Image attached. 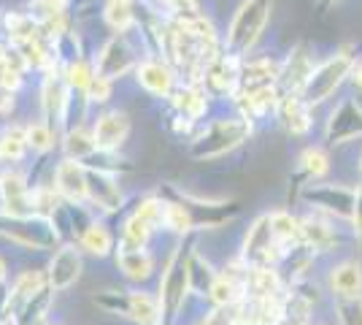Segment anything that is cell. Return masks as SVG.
<instances>
[{
    "label": "cell",
    "mask_w": 362,
    "mask_h": 325,
    "mask_svg": "<svg viewBox=\"0 0 362 325\" xmlns=\"http://www.w3.org/2000/svg\"><path fill=\"white\" fill-rule=\"evenodd\" d=\"M271 8L273 0H243L225 33V55L243 60L259 41L271 19Z\"/></svg>",
    "instance_id": "obj_1"
},
{
    "label": "cell",
    "mask_w": 362,
    "mask_h": 325,
    "mask_svg": "<svg viewBox=\"0 0 362 325\" xmlns=\"http://www.w3.org/2000/svg\"><path fill=\"white\" fill-rule=\"evenodd\" d=\"M252 136V120L246 117H230V120H214L200 136H195L189 155L197 160H211V157H222L233 152L235 147H241L243 141Z\"/></svg>",
    "instance_id": "obj_2"
},
{
    "label": "cell",
    "mask_w": 362,
    "mask_h": 325,
    "mask_svg": "<svg viewBox=\"0 0 362 325\" xmlns=\"http://www.w3.org/2000/svg\"><path fill=\"white\" fill-rule=\"evenodd\" d=\"M189 252L192 249L176 247L170 252L165 263V271L160 277V304H163V325H173L176 314L181 312L184 301H187V293H192L189 287Z\"/></svg>",
    "instance_id": "obj_3"
},
{
    "label": "cell",
    "mask_w": 362,
    "mask_h": 325,
    "mask_svg": "<svg viewBox=\"0 0 362 325\" xmlns=\"http://www.w3.org/2000/svg\"><path fill=\"white\" fill-rule=\"evenodd\" d=\"M92 62H95V74L117 81L127 74H136L141 55L127 35H111L108 41H103V47L95 52Z\"/></svg>",
    "instance_id": "obj_4"
},
{
    "label": "cell",
    "mask_w": 362,
    "mask_h": 325,
    "mask_svg": "<svg viewBox=\"0 0 362 325\" xmlns=\"http://www.w3.org/2000/svg\"><path fill=\"white\" fill-rule=\"evenodd\" d=\"M281 258H284V252L273 239L268 215L257 217L255 222L249 225V231H246V239H243L241 261L249 268H276V263Z\"/></svg>",
    "instance_id": "obj_5"
},
{
    "label": "cell",
    "mask_w": 362,
    "mask_h": 325,
    "mask_svg": "<svg viewBox=\"0 0 362 325\" xmlns=\"http://www.w3.org/2000/svg\"><path fill=\"white\" fill-rule=\"evenodd\" d=\"M351 65H354V57H351L349 52L332 55L330 60H325L319 68H314V74H311L305 90H303V98H305L311 106L325 103V101L341 87V81L351 74Z\"/></svg>",
    "instance_id": "obj_6"
},
{
    "label": "cell",
    "mask_w": 362,
    "mask_h": 325,
    "mask_svg": "<svg viewBox=\"0 0 362 325\" xmlns=\"http://www.w3.org/2000/svg\"><path fill=\"white\" fill-rule=\"evenodd\" d=\"M84 274V252L78 244H60L46 263V279L54 293H68Z\"/></svg>",
    "instance_id": "obj_7"
},
{
    "label": "cell",
    "mask_w": 362,
    "mask_h": 325,
    "mask_svg": "<svg viewBox=\"0 0 362 325\" xmlns=\"http://www.w3.org/2000/svg\"><path fill=\"white\" fill-rule=\"evenodd\" d=\"M87 203L103 217L119 215L124 209V193H122L119 176L87 169Z\"/></svg>",
    "instance_id": "obj_8"
},
{
    "label": "cell",
    "mask_w": 362,
    "mask_h": 325,
    "mask_svg": "<svg viewBox=\"0 0 362 325\" xmlns=\"http://www.w3.org/2000/svg\"><path fill=\"white\" fill-rule=\"evenodd\" d=\"M92 136L98 149L119 152L130 139V114L124 108H100L92 120Z\"/></svg>",
    "instance_id": "obj_9"
},
{
    "label": "cell",
    "mask_w": 362,
    "mask_h": 325,
    "mask_svg": "<svg viewBox=\"0 0 362 325\" xmlns=\"http://www.w3.org/2000/svg\"><path fill=\"white\" fill-rule=\"evenodd\" d=\"M176 68L170 62L160 60V57H146L138 62L136 68V81L144 93H149L151 98H168L176 93Z\"/></svg>",
    "instance_id": "obj_10"
},
{
    "label": "cell",
    "mask_w": 362,
    "mask_h": 325,
    "mask_svg": "<svg viewBox=\"0 0 362 325\" xmlns=\"http://www.w3.org/2000/svg\"><path fill=\"white\" fill-rule=\"evenodd\" d=\"M52 182L65 203H87V166L84 163L60 157L52 166Z\"/></svg>",
    "instance_id": "obj_11"
},
{
    "label": "cell",
    "mask_w": 362,
    "mask_h": 325,
    "mask_svg": "<svg viewBox=\"0 0 362 325\" xmlns=\"http://www.w3.org/2000/svg\"><path fill=\"white\" fill-rule=\"evenodd\" d=\"M281 95L276 84H262V87H241L235 93V106L241 108V117L246 120H262L273 111H279Z\"/></svg>",
    "instance_id": "obj_12"
},
{
    "label": "cell",
    "mask_w": 362,
    "mask_h": 325,
    "mask_svg": "<svg viewBox=\"0 0 362 325\" xmlns=\"http://www.w3.org/2000/svg\"><path fill=\"white\" fill-rule=\"evenodd\" d=\"M84 255H92V258H114L117 255V233L108 228V222L103 217H95L90 225L84 228V233L78 236L76 241Z\"/></svg>",
    "instance_id": "obj_13"
},
{
    "label": "cell",
    "mask_w": 362,
    "mask_h": 325,
    "mask_svg": "<svg viewBox=\"0 0 362 325\" xmlns=\"http://www.w3.org/2000/svg\"><path fill=\"white\" fill-rule=\"evenodd\" d=\"M362 136V108L354 101H344L332 111L330 125H327V139L330 144H346Z\"/></svg>",
    "instance_id": "obj_14"
},
{
    "label": "cell",
    "mask_w": 362,
    "mask_h": 325,
    "mask_svg": "<svg viewBox=\"0 0 362 325\" xmlns=\"http://www.w3.org/2000/svg\"><path fill=\"white\" fill-rule=\"evenodd\" d=\"M305 201L314 203L317 209H325L330 215L346 217L351 219V209H354V190L351 187L338 185H319L305 193Z\"/></svg>",
    "instance_id": "obj_15"
},
{
    "label": "cell",
    "mask_w": 362,
    "mask_h": 325,
    "mask_svg": "<svg viewBox=\"0 0 362 325\" xmlns=\"http://www.w3.org/2000/svg\"><path fill=\"white\" fill-rule=\"evenodd\" d=\"M154 236V228H151L146 219H141L136 212L124 217L122 222V231L117 233V252H136V249H149V241Z\"/></svg>",
    "instance_id": "obj_16"
},
{
    "label": "cell",
    "mask_w": 362,
    "mask_h": 325,
    "mask_svg": "<svg viewBox=\"0 0 362 325\" xmlns=\"http://www.w3.org/2000/svg\"><path fill=\"white\" fill-rule=\"evenodd\" d=\"M114 266L127 282H146L154 277V255L149 249H136V252H117Z\"/></svg>",
    "instance_id": "obj_17"
},
{
    "label": "cell",
    "mask_w": 362,
    "mask_h": 325,
    "mask_svg": "<svg viewBox=\"0 0 362 325\" xmlns=\"http://www.w3.org/2000/svg\"><path fill=\"white\" fill-rule=\"evenodd\" d=\"M314 74V65H311V57L305 55V49H295L292 55H289V60L281 65V76L279 81L284 84V90L287 93H300L305 90V84H308V79Z\"/></svg>",
    "instance_id": "obj_18"
},
{
    "label": "cell",
    "mask_w": 362,
    "mask_h": 325,
    "mask_svg": "<svg viewBox=\"0 0 362 325\" xmlns=\"http://www.w3.org/2000/svg\"><path fill=\"white\" fill-rule=\"evenodd\" d=\"M279 117L289 133H305L311 127V103L300 93H287L279 103Z\"/></svg>",
    "instance_id": "obj_19"
},
{
    "label": "cell",
    "mask_w": 362,
    "mask_h": 325,
    "mask_svg": "<svg viewBox=\"0 0 362 325\" xmlns=\"http://www.w3.org/2000/svg\"><path fill=\"white\" fill-rule=\"evenodd\" d=\"M271 219V231H273V239H276V244L281 247V252L287 255L289 249H298L303 244V225L298 217H292L289 212H271L268 215Z\"/></svg>",
    "instance_id": "obj_20"
},
{
    "label": "cell",
    "mask_w": 362,
    "mask_h": 325,
    "mask_svg": "<svg viewBox=\"0 0 362 325\" xmlns=\"http://www.w3.org/2000/svg\"><path fill=\"white\" fill-rule=\"evenodd\" d=\"M60 152L62 157H71V160H78L84 163L92 152H98V144H95V136H92V125H76V127H68L60 136Z\"/></svg>",
    "instance_id": "obj_21"
},
{
    "label": "cell",
    "mask_w": 362,
    "mask_h": 325,
    "mask_svg": "<svg viewBox=\"0 0 362 325\" xmlns=\"http://www.w3.org/2000/svg\"><path fill=\"white\" fill-rule=\"evenodd\" d=\"M330 287L338 298H362V268L354 261H344L330 271Z\"/></svg>",
    "instance_id": "obj_22"
},
{
    "label": "cell",
    "mask_w": 362,
    "mask_h": 325,
    "mask_svg": "<svg viewBox=\"0 0 362 325\" xmlns=\"http://www.w3.org/2000/svg\"><path fill=\"white\" fill-rule=\"evenodd\" d=\"M25 133H28V147H30L33 155H52V149L57 147L60 133L46 122L44 117H35L30 122H25Z\"/></svg>",
    "instance_id": "obj_23"
},
{
    "label": "cell",
    "mask_w": 362,
    "mask_h": 325,
    "mask_svg": "<svg viewBox=\"0 0 362 325\" xmlns=\"http://www.w3.org/2000/svg\"><path fill=\"white\" fill-rule=\"evenodd\" d=\"M300 225H303V247L317 249V252H327L335 244V231H332L330 225L319 222L314 217L300 219Z\"/></svg>",
    "instance_id": "obj_24"
},
{
    "label": "cell",
    "mask_w": 362,
    "mask_h": 325,
    "mask_svg": "<svg viewBox=\"0 0 362 325\" xmlns=\"http://www.w3.org/2000/svg\"><path fill=\"white\" fill-rule=\"evenodd\" d=\"M111 95H114V81L106 76H100V74H95L90 81V87H87V101H90V106L103 108L108 101H111Z\"/></svg>",
    "instance_id": "obj_25"
},
{
    "label": "cell",
    "mask_w": 362,
    "mask_h": 325,
    "mask_svg": "<svg viewBox=\"0 0 362 325\" xmlns=\"http://www.w3.org/2000/svg\"><path fill=\"white\" fill-rule=\"evenodd\" d=\"M300 166L308 176L319 179V176H325L330 171V157L325 155L322 149H317V147H311V149H305L300 155Z\"/></svg>",
    "instance_id": "obj_26"
},
{
    "label": "cell",
    "mask_w": 362,
    "mask_h": 325,
    "mask_svg": "<svg viewBox=\"0 0 362 325\" xmlns=\"http://www.w3.org/2000/svg\"><path fill=\"white\" fill-rule=\"evenodd\" d=\"M341 325H362V298H338Z\"/></svg>",
    "instance_id": "obj_27"
},
{
    "label": "cell",
    "mask_w": 362,
    "mask_h": 325,
    "mask_svg": "<svg viewBox=\"0 0 362 325\" xmlns=\"http://www.w3.org/2000/svg\"><path fill=\"white\" fill-rule=\"evenodd\" d=\"M351 225L357 239H362V182L354 187V209H351Z\"/></svg>",
    "instance_id": "obj_28"
},
{
    "label": "cell",
    "mask_w": 362,
    "mask_h": 325,
    "mask_svg": "<svg viewBox=\"0 0 362 325\" xmlns=\"http://www.w3.org/2000/svg\"><path fill=\"white\" fill-rule=\"evenodd\" d=\"M16 106V93L14 90H6V87H0V117H6V114H11Z\"/></svg>",
    "instance_id": "obj_29"
},
{
    "label": "cell",
    "mask_w": 362,
    "mask_h": 325,
    "mask_svg": "<svg viewBox=\"0 0 362 325\" xmlns=\"http://www.w3.org/2000/svg\"><path fill=\"white\" fill-rule=\"evenodd\" d=\"M349 79H351V84H354V87H357V90L362 93V60H354Z\"/></svg>",
    "instance_id": "obj_30"
},
{
    "label": "cell",
    "mask_w": 362,
    "mask_h": 325,
    "mask_svg": "<svg viewBox=\"0 0 362 325\" xmlns=\"http://www.w3.org/2000/svg\"><path fill=\"white\" fill-rule=\"evenodd\" d=\"M44 6H49V8H68L71 6V0H41Z\"/></svg>",
    "instance_id": "obj_31"
},
{
    "label": "cell",
    "mask_w": 362,
    "mask_h": 325,
    "mask_svg": "<svg viewBox=\"0 0 362 325\" xmlns=\"http://www.w3.org/2000/svg\"><path fill=\"white\" fill-rule=\"evenodd\" d=\"M8 282V263L0 258V285H6Z\"/></svg>",
    "instance_id": "obj_32"
},
{
    "label": "cell",
    "mask_w": 362,
    "mask_h": 325,
    "mask_svg": "<svg viewBox=\"0 0 362 325\" xmlns=\"http://www.w3.org/2000/svg\"><path fill=\"white\" fill-rule=\"evenodd\" d=\"M0 325H14V323H6V320H0Z\"/></svg>",
    "instance_id": "obj_33"
},
{
    "label": "cell",
    "mask_w": 362,
    "mask_h": 325,
    "mask_svg": "<svg viewBox=\"0 0 362 325\" xmlns=\"http://www.w3.org/2000/svg\"><path fill=\"white\" fill-rule=\"evenodd\" d=\"M327 3H338V0H327Z\"/></svg>",
    "instance_id": "obj_34"
},
{
    "label": "cell",
    "mask_w": 362,
    "mask_h": 325,
    "mask_svg": "<svg viewBox=\"0 0 362 325\" xmlns=\"http://www.w3.org/2000/svg\"><path fill=\"white\" fill-rule=\"evenodd\" d=\"M360 171H362V157H360Z\"/></svg>",
    "instance_id": "obj_35"
},
{
    "label": "cell",
    "mask_w": 362,
    "mask_h": 325,
    "mask_svg": "<svg viewBox=\"0 0 362 325\" xmlns=\"http://www.w3.org/2000/svg\"><path fill=\"white\" fill-rule=\"evenodd\" d=\"M0 19H3V14H0Z\"/></svg>",
    "instance_id": "obj_36"
}]
</instances>
